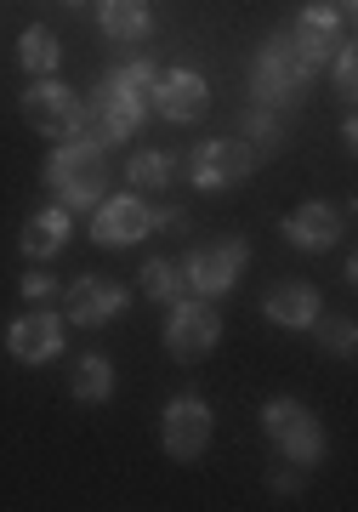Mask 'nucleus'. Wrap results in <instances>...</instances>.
Segmentation results:
<instances>
[{
  "label": "nucleus",
  "instance_id": "f257e3e1",
  "mask_svg": "<svg viewBox=\"0 0 358 512\" xmlns=\"http://www.w3.org/2000/svg\"><path fill=\"white\" fill-rule=\"evenodd\" d=\"M154 80H160V69H154L148 57L143 63H120V69L103 74V86H97V97H91V120H97V131H103V143H126L131 131L143 126Z\"/></svg>",
  "mask_w": 358,
  "mask_h": 512
},
{
  "label": "nucleus",
  "instance_id": "f03ea898",
  "mask_svg": "<svg viewBox=\"0 0 358 512\" xmlns=\"http://www.w3.org/2000/svg\"><path fill=\"white\" fill-rule=\"evenodd\" d=\"M103 148L97 143H63L46 160V188H52L63 211H80V205H97L103 200Z\"/></svg>",
  "mask_w": 358,
  "mask_h": 512
},
{
  "label": "nucleus",
  "instance_id": "7ed1b4c3",
  "mask_svg": "<svg viewBox=\"0 0 358 512\" xmlns=\"http://www.w3.org/2000/svg\"><path fill=\"white\" fill-rule=\"evenodd\" d=\"M313 80V63L302 57V46L290 35H273L251 63V86H256V103H290V97L307 92Z\"/></svg>",
  "mask_w": 358,
  "mask_h": 512
},
{
  "label": "nucleus",
  "instance_id": "20e7f679",
  "mask_svg": "<svg viewBox=\"0 0 358 512\" xmlns=\"http://www.w3.org/2000/svg\"><path fill=\"white\" fill-rule=\"evenodd\" d=\"M262 427H268V439L279 444V456H285V461H296V467H319L324 427L307 416L296 399H268V404H262Z\"/></svg>",
  "mask_w": 358,
  "mask_h": 512
},
{
  "label": "nucleus",
  "instance_id": "39448f33",
  "mask_svg": "<svg viewBox=\"0 0 358 512\" xmlns=\"http://www.w3.org/2000/svg\"><path fill=\"white\" fill-rule=\"evenodd\" d=\"M251 171H256V148L239 143V137H216V143H199L194 154H188V177H194V188H205V194L239 188Z\"/></svg>",
  "mask_w": 358,
  "mask_h": 512
},
{
  "label": "nucleus",
  "instance_id": "423d86ee",
  "mask_svg": "<svg viewBox=\"0 0 358 512\" xmlns=\"http://www.w3.org/2000/svg\"><path fill=\"white\" fill-rule=\"evenodd\" d=\"M222 342V313L211 308V302H171V319H165V348H171V359H182V365H194V359H205V353Z\"/></svg>",
  "mask_w": 358,
  "mask_h": 512
},
{
  "label": "nucleus",
  "instance_id": "0eeeda50",
  "mask_svg": "<svg viewBox=\"0 0 358 512\" xmlns=\"http://www.w3.org/2000/svg\"><path fill=\"white\" fill-rule=\"evenodd\" d=\"M245 262H251V245H245V239H216V245H199V251L188 256L182 279H188V291H199V296H222V291L239 285Z\"/></svg>",
  "mask_w": 358,
  "mask_h": 512
},
{
  "label": "nucleus",
  "instance_id": "6e6552de",
  "mask_svg": "<svg viewBox=\"0 0 358 512\" xmlns=\"http://www.w3.org/2000/svg\"><path fill=\"white\" fill-rule=\"evenodd\" d=\"M160 444H165V456H177V461L205 456V444H211V404L194 399V393L171 399L160 421Z\"/></svg>",
  "mask_w": 358,
  "mask_h": 512
},
{
  "label": "nucleus",
  "instance_id": "1a4fd4ad",
  "mask_svg": "<svg viewBox=\"0 0 358 512\" xmlns=\"http://www.w3.org/2000/svg\"><path fill=\"white\" fill-rule=\"evenodd\" d=\"M97 217H91V239L108 245V251H120V245H137L143 234H154V211H148L137 194H114V200H97L91 205Z\"/></svg>",
  "mask_w": 358,
  "mask_h": 512
},
{
  "label": "nucleus",
  "instance_id": "9d476101",
  "mask_svg": "<svg viewBox=\"0 0 358 512\" xmlns=\"http://www.w3.org/2000/svg\"><path fill=\"white\" fill-rule=\"evenodd\" d=\"M80 109H86V103H80L63 80H52V74H40L35 86L23 92V120H29L35 131H46V137H69L74 120H80Z\"/></svg>",
  "mask_w": 358,
  "mask_h": 512
},
{
  "label": "nucleus",
  "instance_id": "9b49d317",
  "mask_svg": "<svg viewBox=\"0 0 358 512\" xmlns=\"http://www.w3.org/2000/svg\"><path fill=\"white\" fill-rule=\"evenodd\" d=\"M154 109L171 120V126H188V120H205V109H211V80L194 69H171L154 80V97H148Z\"/></svg>",
  "mask_w": 358,
  "mask_h": 512
},
{
  "label": "nucleus",
  "instance_id": "f8f14e48",
  "mask_svg": "<svg viewBox=\"0 0 358 512\" xmlns=\"http://www.w3.org/2000/svg\"><path fill=\"white\" fill-rule=\"evenodd\" d=\"M126 302H131V291L126 285H114V279H97V274H86V279H74L69 285V319L74 325H114L120 313H126Z\"/></svg>",
  "mask_w": 358,
  "mask_h": 512
},
{
  "label": "nucleus",
  "instance_id": "ddd939ff",
  "mask_svg": "<svg viewBox=\"0 0 358 512\" xmlns=\"http://www.w3.org/2000/svg\"><path fill=\"white\" fill-rule=\"evenodd\" d=\"M290 40L302 46V57L319 69L324 57H336L341 46H347V18H341L336 6H307V12H296V29H290Z\"/></svg>",
  "mask_w": 358,
  "mask_h": 512
},
{
  "label": "nucleus",
  "instance_id": "4468645a",
  "mask_svg": "<svg viewBox=\"0 0 358 512\" xmlns=\"http://www.w3.org/2000/svg\"><path fill=\"white\" fill-rule=\"evenodd\" d=\"M6 353L18 365H46V359H57L63 353V319H52V313H23V319H12Z\"/></svg>",
  "mask_w": 358,
  "mask_h": 512
},
{
  "label": "nucleus",
  "instance_id": "2eb2a0df",
  "mask_svg": "<svg viewBox=\"0 0 358 512\" xmlns=\"http://www.w3.org/2000/svg\"><path fill=\"white\" fill-rule=\"evenodd\" d=\"M285 239L296 245V251H330V245L341 239V211L324 205V200L296 205V211L285 217Z\"/></svg>",
  "mask_w": 358,
  "mask_h": 512
},
{
  "label": "nucleus",
  "instance_id": "dca6fc26",
  "mask_svg": "<svg viewBox=\"0 0 358 512\" xmlns=\"http://www.w3.org/2000/svg\"><path fill=\"white\" fill-rule=\"evenodd\" d=\"M262 313L285 330H307V325H319V291L313 285H273Z\"/></svg>",
  "mask_w": 358,
  "mask_h": 512
},
{
  "label": "nucleus",
  "instance_id": "f3484780",
  "mask_svg": "<svg viewBox=\"0 0 358 512\" xmlns=\"http://www.w3.org/2000/svg\"><path fill=\"white\" fill-rule=\"evenodd\" d=\"M69 211L63 205H46V211H35V217L23 222V251L35 256V262H46V256H57L63 245H69Z\"/></svg>",
  "mask_w": 358,
  "mask_h": 512
},
{
  "label": "nucleus",
  "instance_id": "a211bd4d",
  "mask_svg": "<svg viewBox=\"0 0 358 512\" xmlns=\"http://www.w3.org/2000/svg\"><path fill=\"white\" fill-rule=\"evenodd\" d=\"M97 23L108 40H143L154 29V12H148V0H103Z\"/></svg>",
  "mask_w": 358,
  "mask_h": 512
},
{
  "label": "nucleus",
  "instance_id": "6ab92c4d",
  "mask_svg": "<svg viewBox=\"0 0 358 512\" xmlns=\"http://www.w3.org/2000/svg\"><path fill=\"white\" fill-rule=\"evenodd\" d=\"M69 387H74V399H86V404H108V399H114V365H108L103 353H86V359L74 365Z\"/></svg>",
  "mask_w": 358,
  "mask_h": 512
},
{
  "label": "nucleus",
  "instance_id": "aec40b11",
  "mask_svg": "<svg viewBox=\"0 0 358 512\" xmlns=\"http://www.w3.org/2000/svg\"><path fill=\"white\" fill-rule=\"evenodd\" d=\"M137 291L154 296V302H182V296H188V279H182L177 262L154 256V262H143V274H137Z\"/></svg>",
  "mask_w": 358,
  "mask_h": 512
},
{
  "label": "nucleus",
  "instance_id": "412c9836",
  "mask_svg": "<svg viewBox=\"0 0 358 512\" xmlns=\"http://www.w3.org/2000/svg\"><path fill=\"white\" fill-rule=\"evenodd\" d=\"M57 57H63L57 35L46 29V23H29V29H23V40H18V63H23L29 74H52Z\"/></svg>",
  "mask_w": 358,
  "mask_h": 512
},
{
  "label": "nucleus",
  "instance_id": "4be33fe9",
  "mask_svg": "<svg viewBox=\"0 0 358 512\" xmlns=\"http://www.w3.org/2000/svg\"><path fill=\"white\" fill-rule=\"evenodd\" d=\"M126 177L137 188H165V183H171V160H165V154H154V148H143V154H131Z\"/></svg>",
  "mask_w": 358,
  "mask_h": 512
},
{
  "label": "nucleus",
  "instance_id": "5701e85b",
  "mask_svg": "<svg viewBox=\"0 0 358 512\" xmlns=\"http://www.w3.org/2000/svg\"><path fill=\"white\" fill-rule=\"evenodd\" d=\"M245 131H251V137H256V148H279V120H273V114H268V103H262V109H251V114H245Z\"/></svg>",
  "mask_w": 358,
  "mask_h": 512
},
{
  "label": "nucleus",
  "instance_id": "b1692460",
  "mask_svg": "<svg viewBox=\"0 0 358 512\" xmlns=\"http://www.w3.org/2000/svg\"><path fill=\"white\" fill-rule=\"evenodd\" d=\"M324 348L347 359V353H353V319H330V325H324Z\"/></svg>",
  "mask_w": 358,
  "mask_h": 512
},
{
  "label": "nucleus",
  "instance_id": "393cba45",
  "mask_svg": "<svg viewBox=\"0 0 358 512\" xmlns=\"http://www.w3.org/2000/svg\"><path fill=\"white\" fill-rule=\"evenodd\" d=\"M268 484H273L279 495H296V490H302V467H296V461H290V467H273Z\"/></svg>",
  "mask_w": 358,
  "mask_h": 512
},
{
  "label": "nucleus",
  "instance_id": "a878e982",
  "mask_svg": "<svg viewBox=\"0 0 358 512\" xmlns=\"http://www.w3.org/2000/svg\"><path fill=\"white\" fill-rule=\"evenodd\" d=\"M336 92L353 97V46H341L336 52Z\"/></svg>",
  "mask_w": 358,
  "mask_h": 512
},
{
  "label": "nucleus",
  "instance_id": "bb28decb",
  "mask_svg": "<svg viewBox=\"0 0 358 512\" xmlns=\"http://www.w3.org/2000/svg\"><path fill=\"white\" fill-rule=\"evenodd\" d=\"M23 296H29V302L52 296V274H23Z\"/></svg>",
  "mask_w": 358,
  "mask_h": 512
},
{
  "label": "nucleus",
  "instance_id": "cd10ccee",
  "mask_svg": "<svg viewBox=\"0 0 358 512\" xmlns=\"http://www.w3.org/2000/svg\"><path fill=\"white\" fill-rule=\"evenodd\" d=\"M154 228H165V234H171V228H188V211H160Z\"/></svg>",
  "mask_w": 358,
  "mask_h": 512
},
{
  "label": "nucleus",
  "instance_id": "c85d7f7f",
  "mask_svg": "<svg viewBox=\"0 0 358 512\" xmlns=\"http://www.w3.org/2000/svg\"><path fill=\"white\" fill-rule=\"evenodd\" d=\"M336 12H341V18H353V0H336Z\"/></svg>",
  "mask_w": 358,
  "mask_h": 512
},
{
  "label": "nucleus",
  "instance_id": "c756f323",
  "mask_svg": "<svg viewBox=\"0 0 358 512\" xmlns=\"http://www.w3.org/2000/svg\"><path fill=\"white\" fill-rule=\"evenodd\" d=\"M69 6H86V0H69Z\"/></svg>",
  "mask_w": 358,
  "mask_h": 512
}]
</instances>
